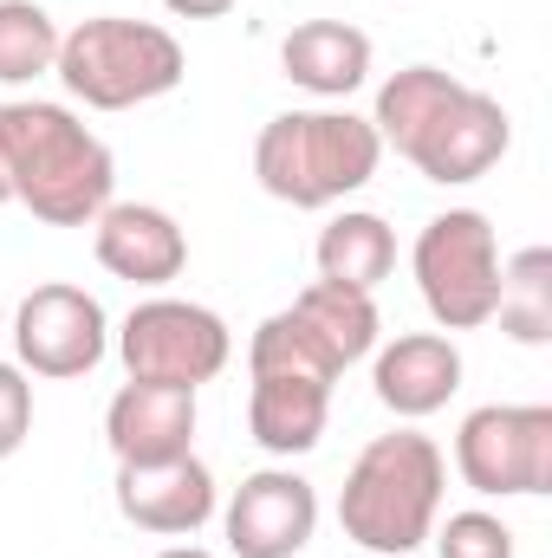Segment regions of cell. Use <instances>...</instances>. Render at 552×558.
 I'll return each instance as SVG.
<instances>
[{"label":"cell","mask_w":552,"mask_h":558,"mask_svg":"<svg viewBox=\"0 0 552 558\" xmlns=\"http://www.w3.org/2000/svg\"><path fill=\"white\" fill-rule=\"evenodd\" d=\"M248 371H286V377H312V384H338V357L292 318V312H274L254 325L248 338Z\"/></svg>","instance_id":"cell-21"},{"label":"cell","mask_w":552,"mask_h":558,"mask_svg":"<svg viewBox=\"0 0 552 558\" xmlns=\"http://www.w3.org/2000/svg\"><path fill=\"white\" fill-rule=\"evenodd\" d=\"M507 143H514V124H507L501 98H488V92H475V85H455L448 105L410 137L404 162H416V169H422L429 182H442V189H461V182H481V175L507 156Z\"/></svg>","instance_id":"cell-9"},{"label":"cell","mask_w":552,"mask_h":558,"mask_svg":"<svg viewBox=\"0 0 552 558\" xmlns=\"http://www.w3.org/2000/svg\"><path fill=\"white\" fill-rule=\"evenodd\" d=\"M59 59V20L39 0H0V85H33Z\"/></svg>","instance_id":"cell-20"},{"label":"cell","mask_w":552,"mask_h":558,"mask_svg":"<svg viewBox=\"0 0 552 558\" xmlns=\"http://www.w3.org/2000/svg\"><path fill=\"white\" fill-rule=\"evenodd\" d=\"M279 72L312 98H351L371 78V33L351 20H305L279 39Z\"/></svg>","instance_id":"cell-15"},{"label":"cell","mask_w":552,"mask_h":558,"mask_svg":"<svg viewBox=\"0 0 552 558\" xmlns=\"http://www.w3.org/2000/svg\"><path fill=\"white\" fill-rule=\"evenodd\" d=\"M156 558H215V553H202V546H169V553H156Z\"/></svg>","instance_id":"cell-25"},{"label":"cell","mask_w":552,"mask_h":558,"mask_svg":"<svg viewBox=\"0 0 552 558\" xmlns=\"http://www.w3.org/2000/svg\"><path fill=\"white\" fill-rule=\"evenodd\" d=\"M26 435H33V384L20 364H0V461L20 454Z\"/></svg>","instance_id":"cell-23"},{"label":"cell","mask_w":552,"mask_h":558,"mask_svg":"<svg viewBox=\"0 0 552 558\" xmlns=\"http://www.w3.org/2000/svg\"><path fill=\"white\" fill-rule=\"evenodd\" d=\"M455 474L488 494H547L552 487V410L547 403H481L455 428Z\"/></svg>","instance_id":"cell-7"},{"label":"cell","mask_w":552,"mask_h":558,"mask_svg":"<svg viewBox=\"0 0 552 558\" xmlns=\"http://www.w3.org/2000/svg\"><path fill=\"white\" fill-rule=\"evenodd\" d=\"M384 162L371 118L351 111H279L254 137V175L286 208H332L358 195Z\"/></svg>","instance_id":"cell-3"},{"label":"cell","mask_w":552,"mask_h":558,"mask_svg":"<svg viewBox=\"0 0 552 558\" xmlns=\"http://www.w3.org/2000/svg\"><path fill=\"white\" fill-rule=\"evenodd\" d=\"M92 254L111 279H131V286H169L189 267V234L176 228L169 208H149V202H111L98 221H92Z\"/></svg>","instance_id":"cell-12"},{"label":"cell","mask_w":552,"mask_h":558,"mask_svg":"<svg viewBox=\"0 0 552 558\" xmlns=\"http://www.w3.org/2000/svg\"><path fill=\"white\" fill-rule=\"evenodd\" d=\"M52 72L85 111H131L149 98H169L182 85L189 59H182V39L169 26L98 13V20H79L72 33H59Z\"/></svg>","instance_id":"cell-4"},{"label":"cell","mask_w":552,"mask_h":558,"mask_svg":"<svg viewBox=\"0 0 552 558\" xmlns=\"http://www.w3.org/2000/svg\"><path fill=\"white\" fill-rule=\"evenodd\" d=\"M221 526H228V553L235 558H292L319 533V494L292 468H261V474H248L235 487Z\"/></svg>","instance_id":"cell-10"},{"label":"cell","mask_w":552,"mask_h":558,"mask_svg":"<svg viewBox=\"0 0 552 558\" xmlns=\"http://www.w3.org/2000/svg\"><path fill=\"white\" fill-rule=\"evenodd\" d=\"M286 312H292V318H299L332 357H338V371L358 364V357H371V351H377V331H384L377 299L358 292V286H332V279H312Z\"/></svg>","instance_id":"cell-18"},{"label":"cell","mask_w":552,"mask_h":558,"mask_svg":"<svg viewBox=\"0 0 552 558\" xmlns=\"http://www.w3.org/2000/svg\"><path fill=\"white\" fill-rule=\"evenodd\" d=\"M118 357H124V371L137 384L202 390V384H215L228 371L235 331L221 325V312H208L195 299H143L118 325Z\"/></svg>","instance_id":"cell-6"},{"label":"cell","mask_w":552,"mask_h":558,"mask_svg":"<svg viewBox=\"0 0 552 558\" xmlns=\"http://www.w3.org/2000/svg\"><path fill=\"white\" fill-rule=\"evenodd\" d=\"M429 539H435L442 558H514V526L501 513H481V507L448 513V526L429 533Z\"/></svg>","instance_id":"cell-22"},{"label":"cell","mask_w":552,"mask_h":558,"mask_svg":"<svg viewBox=\"0 0 552 558\" xmlns=\"http://www.w3.org/2000/svg\"><path fill=\"white\" fill-rule=\"evenodd\" d=\"M442 487H448L442 448L416 428H391V435L358 448V461L345 474V494H338V526L364 553L410 558L435 533Z\"/></svg>","instance_id":"cell-2"},{"label":"cell","mask_w":552,"mask_h":558,"mask_svg":"<svg viewBox=\"0 0 552 558\" xmlns=\"http://www.w3.org/2000/svg\"><path fill=\"white\" fill-rule=\"evenodd\" d=\"M416 292L442 331H475L501 305V241L481 208H448L429 215L410 247Z\"/></svg>","instance_id":"cell-5"},{"label":"cell","mask_w":552,"mask_h":558,"mask_svg":"<svg viewBox=\"0 0 552 558\" xmlns=\"http://www.w3.org/2000/svg\"><path fill=\"white\" fill-rule=\"evenodd\" d=\"M13 351H20V371L33 377H85L111 351V318L85 286L46 279L13 312Z\"/></svg>","instance_id":"cell-8"},{"label":"cell","mask_w":552,"mask_h":558,"mask_svg":"<svg viewBox=\"0 0 552 558\" xmlns=\"http://www.w3.org/2000/svg\"><path fill=\"white\" fill-rule=\"evenodd\" d=\"M494 318H501V331L514 344H547L552 338V254L547 247H520L514 260H501Z\"/></svg>","instance_id":"cell-19"},{"label":"cell","mask_w":552,"mask_h":558,"mask_svg":"<svg viewBox=\"0 0 552 558\" xmlns=\"http://www.w3.org/2000/svg\"><path fill=\"white\" fill-rule=\"evenodd\" d=\"M371 390L391 416L422 422L435 410H448V397L461 390V351L448 331H404L391 344H377L371 364Z\"/></svg>","instance_id":"cell-14"},{"label":"cell","mask_w":552,"mask_h":558,"mask_svg":"<svg viewBox=\"0 0 552 558\" xmlns=\"http://www.w3.org/2000/svg\"><path fill=\"white\" fill-rule=\"evenodd\" d=\"M332 416V384H312V377H286V371H254V390H248V428L267 454H312L319 435Z\"/></svg>","instance_id":"cell-16"},{"label":"cell","mask_w":552,"mask_h":558,"mask_svg":"<svg viewBox=\"0 0 552 558\" xmlns=\"http://www.w3.org/2000/svg\"><path fill=\"white\" fill-rule=\"evenodd\" d=\"M176 20H221V13H235L241 0H163Z\"/></svg>","instance_id":"cell-24"},{"label":"cell","mask_w":552,"mask_h":558,"mask_svg":"<svg viewBox=\"0 0 552 558\" xmlns=\"http://www.w3.org/2000/svg\"><path fill=\"white\" fill-rule=\"evenodd\" d=\"M105 441H111L118 468H149V461L195 454V390L131 377L105 410Z\"/></svg>","instance_id":"cell-13"},{"label":"cell","mask_w":552,"mask_h":558,"mask_svg":"<svg viewBox=\"0 0 552 558\" xmlns=\"http://www.w3.org/2000/svg\"><path fill=\"white\" fill-rule=\"evenodd\" d=\"M111 143L85 131L65 105H0V202H20L46 228H92L111 208Z\"/></svg>","instance_id":"cell-1"},{"label":"cell","mask_w":552,"mask_h":558,"mask_svg":"<svg viewBox=\"0 0 552 558\" xmlns=\"http://www.w3.org/2000/svg\"><path fill=\"white\" fill-rule=\"evenodd\" d=\"M391 274H397V234H391L384 215L345 208V215H332V221L319 228V279L377 292Z\"/></svg>","instance_id":"cell-17"},{"label":"cell","mask_w":552,"mask_h":558,"mask_svg":"<svg viewBox=\"0 0 552 558\" xmlns=\"http://www.w3.org/2000/svg\"><path fill=\"white\" fill-rule=\"evenodd\" d=\"M118 513L137 533H156V539H195L215 520V474L195 454L118 468Z\"/></svg>","instance_id":"cell-11"}]
</instances>
